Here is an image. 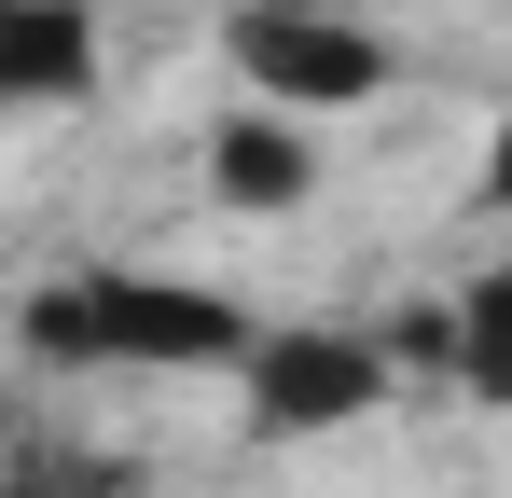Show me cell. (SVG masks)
I'll return each instance as SVG.
<instances>
[{
  "instance_id": "1",
  "label": "cell",
  "mask_w": 512,
  "mask_h": 498,
  "mask_svg": "<svg viewBox=\"0 0 512 498\" xmlns=\"http://www.w3.org/2000/svg\"><path fill=\"white\" fill-rule=\"evenodd\" d=\"M28 360H56V374H97V360H125V374H250L263 319L236 291H208V277H139V263H97V277H56V291H28Z\"/></svg>"
},
{
  "instance_id": "2",
  "label": "cell",
  "mask_w": 512,
  "mask_h": 498,
  "mask_svg": "<svg viewBox=\"0 0 512 498\" xmlns=\"http://www.w3.org/2000/svg\"><path fill=\"white\" fill-rule=\"evenodd\" d=\"M222 56L277 111H360V97H388V42L360 14H319V0H236L222 14Z\"/></svg>"
},
{
  "instance_id": "3",
  "label": "cell",
  "mask_w": 512,
  "mask_h": 498,
  "mask_svg": "<svg viewBox=\"0 0 512 498\" xmlns=\"http://www.w3.org/2000/svg\"><path fill=\"white\" fill-rule=\"evenodd\" d=\"M388 332H277L263 319V346H250V429L263 443H319V429H360V415L388 402Z\"/></svg>"
},
{
  "instance_id": "4",
  "label": "cell",
  "mask_w": 512,
  "mask_h": 498,
  "mask_svg": "<svg viewBox=\"0 0 512 498\" xmlns=\"http://www.w3.org/2000/svg\"><path fill=\"white\" fill-rule=\"evenodd\" d=\"M97 83V14L84 0H0V97L14 111H70Z\"/></svg>"
},
{
  "instance_id": "5",
  "label": "cell",
  "mask_w": 512,
  "mask_h": 498,
  "mask_svg": "<svg viewBox=\"0 0 512 498\" xmlns=\"http://www.w3.org/2000/svg\"><path fill=\"white\" fill-rule=\"evenodd\" d=\"M305 180H319L305 111H277V97H263L250 125H222V139H208V194H222V208H305Z\"/></svg>"
},
{
  "instance_id": "6",
  "label": "cell",
  "mask_w": 512,
  "mask_h": 498,
  "mask_svg": "<svg viewBox=\"0 0 512 498\" xmlns=\"http://www.w3.org/2000/svg\"><path fill=\"white\" fill-rule=\"evenodd\" d=\"M457 388L471 402H512V263H485L457 291Z\"/></svg>"
},
{
  "instance_id": "7",
  "label": "cell",
  "mask_w": 512,
  "mask_h": 498,
  "mask_svg": "<svg viewBox=\"0 0 512 498\" xmlns=\"http://www.w3.org/2000/svg\"><path fill=\"white\" fill-rule=\"evenodd\" d=\"M388 360H416V374H457V305H402V319H388Z\"/></svg>"
},
{
  "instance_id": "8",
  "label": "cell",
  "mask_w": 512,
  "mask_h": 498,
  "mask_svg": "<svg viewBox=\"0 0 512 498\" xmlns=\"http://www.w3.org/2000/svg\"><path fill=\"white\" fill-rule=\"evenodd\" d=\"M485 208H512V111H499V139H485Z\"/></svg>"
}]
</instances>
